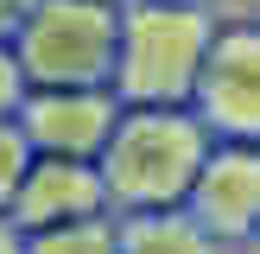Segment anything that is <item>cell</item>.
I'll return each mask as SVG.
<instances>
[{"label":"cell","mask_w":260,"mask_h":254,"mask_svg":"<svg viewBox=\"0 0 260 254\" xmlns=\"http://www.w3.org/2000/svg\"><path fill=\"white\" fill-rule=\"evenodd\" d=\"M114 114H121V102H114L108 83H89V89H25L19 108H13V121H19L25 146L32 152H51V159H95L102 140H108Z\"/></svg>","instance_id":"8992f818"},{"label":"cell","mask_w":260,"mask_h":254,"mask_svg":"<svg viewBox=\"0 0 260 254\" xmlns=\"http://www.w3.org/2000/svg\"><path fill=\"white\" fill-rule=\"evenodd\" d=\"M25 159H32V146H25V134H19V121H0V216H7V203H13V190H19V178H25Z\"/></svg>","instance_id":"30bf717a"},{"label":"cell","mask_w":260,"mask_h":254,"mask_svg":"<svg viewBox=\"0 0 260 254\" xmlns=\"http://www.w3.org/2000/svg\"><path fill=\"white\" fill-rule=\"evenodd\" d=\"M184 108L203 121L210 140H254L260 134V32L254 19L216 25Z\"/></svg>","instance_id":"277c9868"},{"label":"cell","mask_w":260,"mask_h":254,"mask_svg":"<svg viewBox=\"0 0 260 254\" xmlns=\"http://www.w3.org/2000/svg\"><path fill=\"white\" fill-rule=\"evenodd\" d=\"M83 216H108L95 159H51V152H32L19 190H13V203H7V223L19 229V235H32V229L83 223Z\"/></svg>","instance_id":"52a82bcc"},{"label":"cell","mask_w":260,"mask_h":254,"mask_svg":"<svg viewBox=\"0 0 260 254\" xmlns=\"http://www.w3.org/2000/svg\"><path fill=\"white\" fill-rule=\"evenodd\" d=\"M19 96H25V76H19V64H13V51L0 45V121L19 108Z\"/></svg>","instance_id":"8fae6325"},{"label":"cell","mask_w":260,"mask_h":254,"mask_svg":"<svg viewBox=\"0 0 260 254\" xmlns=\"http://www.w3.org/2000/svg\"><path fill=\"white\" fill-rule=\"evenodd\" d=\"M114 25L121 7L108 0H32L7 51L25 89H89L114 70Z\"/></svg>","instance_id":"3957f363"},{"label":"cell","mask_w":260,"mask_h":254,"mask_svg":"<svg viewBox=\"0 0 260 254\" xmlns=\"http://www.w3.org/2000/svg\"><path fill=\"white\" fill-rule=\"evenodd\" d=\"M165 7H203V13H216V0H165Z\"/></svg>","instance_id":"5bb4252c"},{"label":"cell","mask_w":260,"mask_h":254,"mask_svg":"<svg viewBox=\"0 0 260 254\" xmlns=\"http://www.w3.org/2000/svg\"><path fill=\"white\" fill-rule=\"evenodd\" d=\"M25 254H114V216H83V223L32 229Z\"/></svg>","instance_id":"9c48e42d"},{"label":"cell","mask_w":260,"mask_h":254,"mask_svg":"<svg viewBox=\"0 0 260 254\" xmlns=\"http://www.w3.org/2000/svg\"><path fill=\"white\" fill-rule=\"evenodd\" d=\"M178 210H184L216 248L248 254L254 229H260V152H254V140H216Z\"/></svg>","instance_id":"5b68a950"},{"label":"cell","mask_w":260,"mask_h":254,"mask_svg":"<svg viewBox=\"0 0 260 254\" xmlns=\"http://www.w3.org/2000/svg\"><path fill=\"white\" fill-rule=\"evenodd\" d=\"M25 7H32V0H0V45H13V32H19Z\"/></svg>","instance_id":"7c38bea8"},{"label":"cell","mask_w":260,"mask_h":254,"mask_svg":"<svg viewBox=\"0 0 260 254\" xmlns=\"http://www.w3.org/2000/svg\"><path fill=\"white\" fill-rule=\"evenodd\" d=\"M216 140L203 134V121L190 108H121L95 152L102 203L108 216H152L178 210L197 178V165L210 159Z\"/></svg>","instance_id":"6da1fadb"},{"label":"cell","mask_w":260,"mask_h":254,"mask_svg":"<svg viewBox=\"0 0 260 254\" xmlns=\"http://www.w3.org/2000/svg\"><path fill=\"white\" fill-rule=\"evenodd\" d=\"M114 254H229V248H216L184 210H152L114 216Z\"/></svg>","instance_id":"ba28073f"},{"label":"cell","mask_w":260,"mask_h":254,"mask_svg":"<svg viewBox=\"0 0 260 254\" xmlns=\"http://www.w3.org/2000/svg\"><path fill=\"white\" fill-rule=\"evenodd\" d=\"M216 13L203 7H165V0H121L114 25V70L108 89L121 108H184L190 76L216 38Z\"/></svg>","instance_id":"7a4b0ae2"},{"label":"cell","mask_w":260,"mask_h":254,"mask_svg":"<svg viewBox=\"0 0 260 254\" xmlns=\"http://www.w3.org/2000/svg\"><path fill=\"white\" fill-rule=\"evenodd\" d=\"M0 254H25V235L7 223V216H0Z\"/></svg>","instance_id":"4fadbf2b"},{"label":"cell","mask_w":260,"mask_h":254,"mask_svg":"<svg viewBox=\"0 0 260 254\" xmlns=\"http://www.w3.org/2000/svg\"><path fill=\"white\" fill-rule=\"evenodd\" d=\"M108 7H121V0H108Z\"/></svg>","instance_id":"9a60e30c"}]
</instances>
